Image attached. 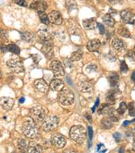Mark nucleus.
Instances as JSON below:
<instances>
[{
  "mask_svg": "<svg viewBox=\"0 0 135 153\" xmlns=\"http://www.w3.org/2000/svg\"><path fill=\"white\" fill-rule=\"evenodd\" d=\"M70 136L78 144H82L86 138L85 129L81 126H73L70 129Z\"/></svg>",
  "mask_w": 135,
  "mask_h": 153,
  "instance_id": "1",
  "label": "nucleus"
},
{
  "mask_svg": "<svg viewBox=\"0 0 135 153\" xmlns=\"http://www.w3.org/2000/svg\"><path fill=\"white\" fill-rule=\"evenodd\" d=\"M22 131L24 134L29 138L33 139L36 137L38 134L36 125L32 120H27L23 124Z\"/></svg>",
  "mask_w": 135,
  "mask_h": 153,
  "instance_id": "2",
  "label": "nucleus"
},
{
  "mask_svg": "<svg viewBox=\"0 0 135 153\" xmlns=\"http://www.w3.org/2000/svg\"><path fill=\"white\" fill-rule=\"evenodd\" d=\"M58 100L63 105H70L75 101V95L72 91L68 89H63L58 94Z\"/></svg>",
  "mask_w": 135,
  "mask_h": 153,
  "instance_id": "3",
  "label": "nucleus"
},
{
  "mask_svg": "<svg viewBox=\"0 0 135 153\" xmlns=\"http://www.w3.org/2000/svg\"><path fill=\"white\" fill-rule=\"evenodd\" d=\"M7 66L12 72L21 73L24 71L23 63L18 58H12L7 62Z\"/></svg>",
  "mask_w": 135,
  "mask_h": 153,
  "instance_id": "4",
  "label": "nucleus"
},
{
  "mask_svg": "<svg viewBox=\"0 0 135 153\" xmlns=\"http://www.w3.org/2000/svg\"><path fill=\"white\" fill-rule=\"evenodd\" d=\"M59 119L56 116H50L43 121L42 127L45 131H51L58 126Z\"/></svg>",
  "mask_w": 135,
  "mask_h": 153,
  "instance_id": "5",
  "label": "nucleus"
},
{
  "mask_svg": "<svg viewBox=\"0 0 135 153\" xmlns=\"http://www.w3.org/2000/svg\"><path fill=\"white\" fill-rule=\"evenodd\" d=\"M37 35L42 42L43 45H52L53 46L52 36L46 29H39L37 32Z\"/></svg>",
  "mask_w": 135,
  "mask_h": 153,
  "instance_id": "6",
  "label": "nucleus"
},
{
  "mask_svg": "<svg viewBox=\"0 0 135 153\" xmlns=\"http://www.w3.org/2000/svg\"><path fill=\"white\" fill-rule=\"evenodd\" d=\"M32 119L36 122H41L43 121L45 117V111L41 106H37L33 107L30 111Z\"/></svg>",
  "mask_w": 135,
  "mask_h": 153,
  "instance_id": "7",
  "label": "nucleus"
},
{
  "mask_svg": "<svg viewBox=\"0 0 135 153\" xmlns=\"http://www.w3.org/2000/svg\"><path fill=\"white\" fill-rule=\"evenodd\" d=\"M50 68L53 71V75L55 77H61L64 75V69H63V65L60 61L53 60L50 64Z\"/></svg>",
  "mask_w": 135,
  "mask_h": 153,
  "instance_id": "8",
  "label": "nucleus"
},
{
  "mask_svg": "<svg viewBox=\"0 0 135 153\" xmlns=\"http://www.w3.org/2000/svg\"><path fill=\"white\" fill-rule=\"evenodd\" d=\"M52 143L57 149H62V148L65 146L66 140L63 135L56 134L52 137Z\"/></svg>",
  "mask_w": 135,
  "mask_h": 153,
  "instance_id": "9",
  "label": "nucleus"
},
{
  "mask_svg": "<svg viewBox=\"0 0 135 153\" xmlns=\"http://www.w3.org/2000/svg\"><path fill=\"white\" fill-rule=\"evenodd\" d=\"M121 17L124 22L127 24L134 25L135 23V16L134 14L132 13V11L130 10H122L120 13Z\"/></svg>",
  "mask_w": 135,
  "mask_h": 153,
  "instance_id": "10",
  "label": "nucleus"
},
{
  "mask_svg": "<svg viewBox=\"0 0 135 153\" xmlns=\"http://www.w3.org/2000/svg\"><path fill=\"white\" fill-rule=\"evenodd\" d=\"M48 19L49 20V22H52V23L56 25H60L63 21L62 15L59 12L55 11V10L50 12L48 15Z\"/></svg>",
  "mask_w": 135,
  "mask_h": 153,
  "instance_id": "11",
  "label": "nucleus"
},
{
  "mask_svg": "<svg viewBox=\"0 0 135 153\" xmlns=\"http://www.w3.org/2000/svg\"><path fill=\"white\" fill-rule=\"evenodd\" d=\"M14 104V100L9 97H2L0 98V105L4 110H11Z\"/></svg>",
  "mask_w": 135,
  "mask_h": 153,
  "instance_id": "12",
  "label": "nucleus"
},
{
  "mask_svg": "<svg viewBox=\"0 0 135 153\" xmlns=\"http://www.w3.org/2000/svg\"><path fill=\"white\" fill-rule=\"evenodd\" d=\"M78 88L82 92H90L93 90V86L86 79L80 80L77 83Z\"/></svg>",
  "mask_w": 135,
  "mask_h": 153,
  "instance_id": "13",
  "label": "nucleus"
},
{
  "mask_svg": "<svg viewBox=\"0 0 135 153\" xmlns=\"http://www.w3.org/2000/svg\"><path fill=\"white\" fill-rule=\"evenodd\" d=\"M34 85L38 91L43 93L47 92L48 89H49V86H48L46 81L43 79H39L35 80L34 82Z\"/></svg>",
  "mask_w": 135,
  "mask_h": 153,
  "instance_id": "14",
  "label": "nucleus"
},
{
  "mask_svg": "<svg viewBox=\"0 0 135 153\" xmlns=\"http://www.w3.org/2000/svg\"><path fill=\"white\" fill-rule=\"evenodd\" d=\"M63 87H64V83H63V81L59 79H55L50 83V88L54 91H62Z\"/></svg>",
  "mask_w": 135,
  "mask_h": 153,
  "instance_id": "15",
  "label": "nucleus"
},
{
  "mask_svg": "<svg viewBox=\"0 0 135 153\" xmlns=\"http://www.w3.org/2000/svg\"><path fill=\"white\" fill-rule=\"evenodd\" d=\"M111 45L114 49L121 52L125 49V43L118 37H114L111 41Z\"/></svg>",
  "mask_w": 135,
  "mask_h": 153,
  "instance_id": "16",
  "label": "nucleus"
},
{
  "mask_svg": "<svg viewBox=\"0 0 135 153\" xmlns=\"http://www.w3.org/2000/svg\"><path fill=\"white\" fill-rule=\"evenodd\" d=\"M30 7L39 12H44L47 8V4L44 1H35L30 5Z\"/></svg>",
  "mask_w": 135,
  "mask_h": 153,
  "instance_id": "17",
  "label": "nucleus"
},
{
  "mask_svg": "<svg viewBox=\"0 0 135 153\" xmlns=\"http://www.w3.org/2000/svg\"><path fill=\"white\" fill-rule=\"evenodd\" d=\"M100 46L101 42L97 39L89 41L87 45H86V48H87L88 50L90 51V52H96V51H97L99 49Z\"/></svg>",
  "mask_w": 135,
  "mask_h": 153,
  "instance_id": "18",
  "label": "nucleus"
},
{
  "mask_svg": "<svg viewBox=\"0 0 135 153\" xmlns=\"http://www.w3.org/2000/svg\"><path fill=\"white\" fill-rule=\"evenodd\" d=\"M41 50L47 59H52L54 57V52L52 45H43Z\"/></svg>",
  "mask_w": 135,
  "mask_h": 153,
  "instance_id": "19",
  "label": "nucleus"
},
{
  "mask_svg": "<svg viewBox=\"0 0 135 153\" xmlns=\"http://www.w3.org/2000/svg\"><path fill=\"white\" fill-rule=\"evenodd\" d=\"M97 20L95 18L83 20V26L86 30H93L97 27Z\"/></svg>",
  "mask_w": 135,
  "mask_h": 153,
  "instance_id": "20",
  "label": "nucleus"
},
{
  "mask_svg": "<svg viewBox=\"0 0 135 153\" xmlns=\"http://www.w3.org/2000/svg\"><path fill=\"white\" fill-rule=\"evenodd\" d=\"M28 152L29 153H43V149L39 144L30 142L28 146Z\"/></svg>",
  "mask_w": 135,
  "mask_h": 153,
  "instance_id": "21",
  "label": "nucleus"
},
{
  "mask_svg": "<svg viewBox=\"0 0 135 153\" xmlns=\"http://www.w3.org/2000/svg\"><path fill=\"white\" fill-rule=\"evenodd\" d=\"M108 80L111 87H115L117 84H118L119 81L118 74L116 72L111 73L110 75L108 76Z\"/></svg>",
  "mask_w": 135,
  "mask_h": 153,
  "instance_id": "22",
  "label": "nucleus"
},
{
  "mask_svg": "<svg viewBox=\"0 0 135 153\" xmlns=\"http://www.w3.org/2000/svg\"><path fill=\"white\" fill-rule=\"evenodd\" d=\"M108 113L110 121L118 122L119 121V114L114 108H109Z\"/></svg>",
  "mask_w": 135,
  "mask_h": 153,
  "instance_id": "23",
  "label": "nucleus"
},
{
  "mask_svg": "<svg viewBox=\"0 0 135 153\" xmlns=\"http://www.w3.org/2000/svg\"><path fill=\"white\" fill-rule=\"evenodd\" d=\"M103 20L108 26L110 27H113L115 25V20L109 14H106L103 17Z\"/></svg>",
  "mask_w": 135,
  "mask_h": 153,
  "instance_id": "24",
  "label": "nucleus"
},
{
  "mask_svg": "<svg viewBox=\"0 0 135 153\" xmlns=\"http://www.w3.org/2000/svg\"><path fill=\"white\" fill-rule=\"evenodd\" d=\"M21 38L24 42H32L33 39H34V35L31 32L24 31L21 33Z\"/></svg>",
  "mask_w": 135,
  "mask_h": 153,
  "instance_id": "25",
  "label": "nucleus"
},
{
  "mask_svg": "<svg viewBox=\"0 0 135 153\" xmlns=\"http://www.w3.org/2000/svg\"><path fill=\"white\" fill-rule=\"evenodd\" d=\"M6 49L7 52H11L15 53V54H19L20 52V49L19 47L15 44H10L8 45H6Z\"/></svg>",
  "mask_w": 135,
  "mask_h": 153,
  "instance_id": "26",
  "label": "nucleus"
},
{
  "mask_svg": "<svg viewBox=\"0 0 135 153\" xmlns=\"http://www.w3.org/2000/svg\"><path fill=\"white\" fill-rule=\"evenodd\" d=\"M83 56V52L80 50H76V52H74L72 53L70 56V60L72 61H78L81 59Z\"/></svg>",
  "mask_w": 135,
  "mask_h": 153,
  "instance_id": "27",
  "label": "nucleus"
},
{
  "mask_svg": "<svg viewBox=\"0 0 135 153\" xmlns=\"http://www.w3.org/2000/svg\"><path fill=\"white\" fill-rule=\"evenodd\" d=\"M39 16L41 22L45 25H49V20L48 19V16L46 14L45 12H39Z\"/></svg>",
  "mask_w": 135,
  "mask_h": 153,
  "instance_id": "28",
  "label": "nucleus"
},
{
  "mask_svg": "<svg viewBox=\"0 0 135 153\" xmlns=\"http://www.w3.org/2000/svg\"><path fill=\"white\" fill-rule=\"evenodd\" d=\"M116 102V98H115V95H114V93L111 92L108 94V96L106 97V104L108 105H112V104H115Z\"/></svg>",
  "mask_w": 135,
  "mask_h": 153,
  "instance_id": "29",
  "label": "nucleus"
},
{
  "mask_svg": "<svg viewBox=\"0 0 135 153\" xmlns=\"http://www.w3.org/2000/svg\"><path fill=\"white\" fill-rule=\"evenodd\" d=\"M18 149L21 153H25L28 150L27 141L25 140H21L19 142Z\"/></svg>",
  "mask_w": 135,
  "mask_h": 153,
  "instance_id": "30",
  "label": "nucleus"
},
{
  "mask_svg": "<svg viewBox=\"0 0 135 153\" xmlns=\"http://www.w3.org/2000/svg\"><path fill=\"white\" fill-rule=\"evenodd\" d=\"M118 33L124 37H131V33L124 27H121L118 29Z\"/></svg>",
  "mask_w": 135,
  "mask_h": 153,
  "instance_id": "31",
  "label": "nucleus"
},
{
  "mask_svg": "<svg viewBox=\"0 0 135 153\" xmlns=\"http://www.w3.org/2000/svg\"><path fill=\"white\" fill-rule=\"evenodd\" d=\"M109 106L107 104H101V106L98 109V114H104L108 113L109 111Z\"/></svg>",
  "mask_w": 135,
  "mask_h": 153,
  "instance_id": "32",
  "label": "nucleus"
},
{
  "mask_svg": "<svg viewBox=\"0 0 135 153\" xmlns=\"http://www.w3.org/2000/svg\"><path fill=\"white\" fill-rule=\"evenodd\" d=\"M101 126H102L104 129H110L112 127V124L110 120L106 118H103L102 121H101Z\"/></svg>",
  "mask_w": 135,
  "mask_h": 153,
  "instance_id": "33",
  "label": "nucleus"
},
{
  "mask_svg": "<svg viewBox=\"0 0 135 153\" xmlns=\"http://www.w3.org/2000/svg\"><path fill=\"white\" fill-rule=\"evenodd\" d=\"M127 109V105L126 104L125 102H121L120 104L119 108H118V113L119 114H123L124 113H125Z\"/></svg>",
  "mask_w": 135,
  "mask_h": 153,
  "instance_id": "34",
  "label": "nucleus"
},
{
  "mask_svg": "<svg viewBox=\"0 0 135 153\" xmlns=\"http://www.w3.org/2000/svg\"><path fill=\"white\" fill-rule=\"evenodd\" d=\"M128 110H129V114L131 117H134L135 116V106L133 102H131L128 104Z\"/></svg>",
  "mask_w": 135,
  "mask_h": 153,
  "instance_id": "35",
  "label": "nucleus"
},
{
  "mask_svg": "<svg viewBox=\"0 0 135 153\" xmlns=\"http://www.w3.org/2000/svg\"><path fill=\"white\" fill-rule=\"evenodd\" d=\"M120 71H121L122 73H126L128 72V66H127L126 63L125 62V61H124V60L121 61Z\"/></svg>",
  "mask_w": 135,
  "mask_h": 153,
  "instance_id": "36",
  "label": "nucleus"
},
{
  "mask_svg": "<svg viewBox=\"0 0 135 153\" xmlns=\"http://www.w3.org/2000/svg\"><path fill=\"white\" fill-rule=\"evenodd\" d=\"M0 42H7L6 33L4 30L0 29Z\"/></svg>",
  "mask_w": 135,
  "mask_h": 153,
  "instance_id": "37",
  "label": "nucleus"
},
{
  "mask_svg": "<svg viewBox=\"0 0 135 153\" xmlns=\"http://www.w3.org/2000/svg\"><path fill=\"white\" fill-rule=\"evenodd\" d=\"M86 70H87L89 72H95L97 70V67L95 65H89L86 68Z\"/></svg>",
  "mask_w": 135,
  "mask_h": 153,
  "instance_id": "38",
  "label": "nucleus"
},
{
  "mask_svg": "<svg viewBox=\"0 0 135 153\" xmlns=\"http://www.w3.org/2000/svg\"><path fill=\"white\" fill-rule=\"evenodd\" d=\"M31 57L35 64H38L39 62V61L41 60V57L39 54H32L31 56Z\"/></svg>",
  "mask_w": 135,
  "mask_h": 153,
  "instance_id": "39",
  "label": "nucleus"
},
{
  "mask_svg": "<svg viewBox=\"0 0 135 153\" xmlns=\"http://www.w3.org/2000/svg\"><path fill=\"white\" fill-rule=\"evenodd\" d=\"M97 26H98V28H99V33L101 35H103L105 34V27H104L103 25L102 24H100V23H97Z\"/></svg>",
  "mask_w": 135,
  "mask_h": 153,
  "instance_id": "40",
  "label": "nucleus"
},
{
  "mask_svg": "<svg viewBox=\"0 0 135 153\" xmlns=\"http://www.w3.org/2000/svg\"><path fill=\"white\" fill-rule=\"evenodd\" d=\"M14 2L22 6H27V1L24 0H15Z\"/></svg>",
  "mask_w": 135,
  "mask_h": 153,
  "instance_id": "41",
  "label": "nucleus"
},
{
  "mask_svg": "<svg viewBox=\"0 0 135 153\" xmlns=\"http://www.w3.org/2000/svg\"><path fill=\"white\" fill-rule=\"evenodd\" d=\"M88 131H89V140H90V142H91V140H92V139H93V131L92 127H91V126H89Z\"/></svg>",
  "mask_w": 135,
  "mask_h": 153,
  "instance_id": "42",
  "label": "nucleus"
},
{
  "mask_svg": "<svg viewBox=\"0 0 135 153\" xmlns=\"http://www.w3.org/2000/svg\"><path fill=\"white\" fill-rule=\"evenodd\" d=\"M114 137L116 140V142H120V140L121 139V135L119 133H116L114 134Z\"/></svg>",
  "mask_w": 135,
  "mask_h": 153,
  "instance_id": "43",
  "label": "nucleus"
},
{
  "mask_svg": "<svg viewBox=\"0 0 135 153\" xmlns=\"http://www.w3.org/2000/svg\"><path fill=\"white\" fill-rule=\"evenodd\" d=\"M99 99L97 98V101H96V102L95 104V105H94V106L92 108V112H93V113H94V112H95V108L99 106Z\"/></svg>",
  "mask_w": 135,
  "mask_h": 153,
  "instance_id": "44",
  "label": "nucleus"
},
{
  "mask_svg": "<svg viewBox=\"0 0 135 153\" xmlns=\"http://www.w3.org/2000/svg\"><path fill=\"white\" fill-rule=\"evenodd\" d=\"M134 120H135V119H134L133 121H124V123H123V126H128V125H129L130 123H132V122H133V121H134Z\"/></svg>",
  "mask_w": 135,
  "mask_h": 153,
  "instance_id": "45",
  "label": "nucleus"
},
{
  "mask_svg": "<svg viewBox=\"0 0 135 153\" xmlns=\"http://www.w3.org/2000/svg\"><path fill=\"white\" fill-rule=\"evenodd\" d=\"M85 117H86V118L88 119V121L89 122H91V121H92V120H91V115L89 113H86Z\"/></svg>",
  "mask_w": 135,
  "mask_h": 153,
  "instance_id": "46",
  "label": "nucleus"
},
{
  "mask_svg": "<svg viewBox=\"0 0 135 153\" xmlns=\"http://www.w3.org/2000/svg\"><path fill=\"white\" fill-rule=\"evenodd\" d=\"M64 153H77L75 150H66Z\"/></svg>",
  "mask_w": 135,
  "mask_h": 153,
  "instance_id": "47",
  "label": "nucleus"
},
{
  "mask_svg": "<svg viewBox=\"0 0 135 153\" xmlns=\"http://www.w3.org/2000/svg\"><path fill=\"white\" fill-rule=\"evenodd\" d=\"M131 78H132V81H135V71H134V72L132 73Z\"/></svg>",
  "mask_w": 135,
  "mask_h": 153,
  "instance_id": "48",
  "label": "nucleus"
},
{
  "mask_svg": "<svg viewBox=\"0 0 135 153\" xmlns=\"http://www.w3.org/2000/svg\"><path fill=\"white\" fill-rule=\"evenodd\" d=\"M25 101V99H24V98H23V97H22L19 100V102L20 103H21V104H22V103H24V102Z\"/></svg>",
  "mask_w": 135,
  "mask_h": 153,
  "instance_id": "49",
  "label": "nucleus"
},
{
  "mask_svg": "<svg viewBox=\"0 0 135 153\" xmlns=\"http://www.w3.org/2000/svg\"><path fill=\"white\" fill-rule=\"evenodd\" d=\"M126 153H135V150H128Z\"/></svg>",
  "mask_w": 135,
  "mask_h": 153,
  "instance_id": "50",
  "label": "nucleus"
},
{
  "mask_svg": "<svg viewBox=\"0 0 135 153\" xmlns=\"http://www.w3.org/2000/svg\"><path fill=\"white\" fill-rule=\"evenodd\" d=\"M120 153H126L125 152H124V150L123 149H120Z\"/></svg>",
  "mask_w": 135,
  "mask_h": 153,
  "instance_id": "51",
  "label": "nucleus"
},
{
  "mask_svg": "<svg viewBox=\"0 0 135 153\" xmlns=\"http://www.w3.org/2000/svg\"><path fill=\"white\" fill-rule=\"evenodd\" d=\"M2 77V75H1V71H0V79H1Z\"/></svg>",
  "mask_w": 135,
  "mask_h": 153,
  "instance_id": "52",
  "label": "nucleus"
},
{
  "mask_svg": "<svg viewBox=\"0 0 135 153\" xmlns=\"http://www.w3.org/2000/svg\"><path fill=\"white\" fill-rule=\"evenodd\" d=\"M133 52H134V54L135 55V45H134V50H133Z\"/></svg>",
  "mask_w": 135,
  "mask_h": 153,
  "instance_id": "53",
  "label": "nucleus"
}]
</instances>
